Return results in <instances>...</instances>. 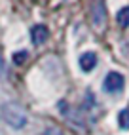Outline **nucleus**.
Segmentation results:
<instances>
[{"label": "nucleus", "instance_id": "nucleus-6", "mask_svg": "<svg viewBox=\"0 0 129 135\" xmlns=\"http://www.w3.org/2000/svg\"><path fill=\"white\" fill-rule=\"evenodd\" d=\"M118 124H120V128L129 129V109H123L118 114Z\"/></svg>", "mask_w": 129, "mask_h": 135}, {"label": "nucleus", "instance_id": "nucleus-4", "mask_svg": "<svg viewBox=\"0 0 129 135\" xmlns=\"http://www.w3.org/2000/svg\"><path fill=\"white\" fill-rule=\"evenodd\" d=\"M97 65V55L93 51H86L80 55V69L86 70V73H89V70H93Z\"/></svg>", "mask_w": 129, "mask_h": 135}, {"label": "nucleus", "instance_id": "nucleus-5", "mask_svg": "<svg viewBox=\"0 0 129 135\" xmlns=\"http://www.w3.org/2000/svg\"><path fill=\"white\" fill-rule=\"evenodd\" d=\"M116 21H118V25L120 27H129V6H125V8H122L118 13H116Z\"/></svg>", "mask_w": 129, "mask_h": 135}, {"label": "nucleus", "instance_id": "nucleus-3", "mask_svg": "<svg viewBox=\"0 0 129 135\" xmlns=\"http://www.w3.org/2000/svg\"><path fill=\"white\" fill-rule=\"evenodd\" d=\"M31 38H32V44L34 46H40V44L48 42L49 38V31L46 25H34L31 29Z\"/></svg>", "mask_w": 129, "mask_h": 135}, {"label": "nucleus", "instance_id": "nucleus-7", "mask_svg": "<svg viewBox=\"0 0 129 135\" xmlns=\"http://www.w3.org/2000/svg\"><path fill=\"white\" fill-rule=\"evenodd\" d=\"M27 57H29V53L27 51H17L13 55V63H17V65H23V63L27 61Z\"/></svg>", "mask_w": 129, "mask_h": 135}, {"label": "nucleus", "instance_id": "nucleus-1", "mask_svg": "<svg viewBox=\"0 0 129 135\" xmlns=\"http://www.w3.org/2000/svg\"><path fill=\"white\" fill-rule=\"evenodd\" d=\"M2 118L6 120V124H10L12 128H17V129L25 128L27 122H29L27 110L23 109L19 103H13V101L2 105Z\"/></svg>", "mask_w": 129, "mask_h": 135}, {"label": "nucleus", "instance_id": "nucleus-2", "mask_svg": "<svg viewBox=\"0 0 129 135\" xmlns=\"http://www.w3.org/2000/svg\"><path fill=\"white\" fill-rule=\"evenodd\" d=\"M123 84H125V78L120 74V73L112 70V73H108V74H106L103 86H105V91H108V93H118V91H122Z\"/></svg>", "mask_w": 129, "mask_h": 135}, {"label": "nucleus", "instance_id": "nucleus-8", "mask_svg": "<svg viewBox=\"0 0 129 135\" xmlns=\"http://www.w3.org/2000/svg\"><path fill=\"white\" fill-rule=\"evenodd\" d=\"M42 135H63V133H61V129H55V128H53V129H48V131H44Z\"/></svg>", "mask_w": 129, "mask_h": 135}]
</instances>
